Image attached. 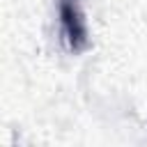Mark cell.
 <instances>
[{
  "label": "cell",
  "mask_w": 147,
  "mask_h": 147,
  "mask_svg": "<svg viewBox=\"0 0 147 147\" xmlns=\"http://www.w3.org/2000/svg\"><path fill=\"white\" fill-rule=\"evenodd\" d=\"M60 25H62L64 41L71 51H80L87 46L85 18H83L76 0H60Z\"/></svg>",
  "instance_id": "obj_1"
}]
</instances>
